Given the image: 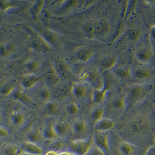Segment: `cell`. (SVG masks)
<instances>
[{
  "instance_id": "1",
  "label": "cell",
  "mask_w": 155,
  "mask_h": 155,
  "mask_svg": "<svg viewBox=\"0 0 155 155\" xmlns=\"http://www.w3.org/2000/svg\"><path fill=\"white\" fill-rule=\"evenodd\" d=\"M92 139L80 140L71 143L68 151L75 155H86L91 147Z\"/></svg>"
},
{
  "instance_id": "2",
  "label": "cell",
  "mask_w": 155,
  "mask_h": 155,
  "mask_svg": "<svg viewBox=\"0 0 155 155\" xmlns=\"http://www.w3.org/2000/svg\"><path fill=\"white\" fill-rule=\"evenodd\" d=\"M22 153L32 155H43V150L38 146L34 142L26 141L22 143L20 147Z\"/></svg>"
},
{
  "instance_id": "3",
  "label": "cell",
  "mask_w": 155,
  "mask_h": 155,
  "mask_svg": "<svg viewBox=\"0 0 155 155\" xmlns=\"http://www.w3.org/2000/svg\"><path fill=\"white\" fill-rule=\"evenodd\" d=\"M114 121L108 119H101L95 125L94 129L98 132H103L109 130L114 127Z\"/></svg>"
},
{
  "instance_id": "4",
  "label": "cell",
  "mask_w": 155,
  "mask_h": 155,
  "mask_svg": "<svg viewBox=\"0 0 155 155\" xmlns=\"http://www.w3.org/2000/svg\"><path fill=\"white\" fill-rule=\"evenodd\" d=\"M71 92L74 97L78 98L84 96L86 93V89L82 85L78 83L74 84L71 88Z\"/></svg>"
},
{
  "instance_id": "5",
  "label": "cell",
  "mask_w": 155,
  "mask_h": 155,
  "mask_svg": "<svg viewBox=\"0 0 155 155\" xmlns=\"http://www.w3.org/2000/svg\"><path fill=\"white\" fill-rule=\"evenodd\" d=\"M2 153L4 155H17L18 153V148L16 145L11 144H5L1 148Z\"/></svg>"
},
{
  "instance_id": "6",
  "label": "cell",
  "mask_w": 155,
  "mask_h": 155,
  "mask_svg": "<svg viewBox=\"0 0 155 155\" xmlns=\"http://www.w3.org/2000/svg\"><path fill=\"white\" fill-rule=\"evenodd\" d=\"M95 142L98 147L108 150V141L107 137L105 135L98 134L95 136Z\"/></svg>"
},
{
  "instance_id": "7",
  "label": "cell",
  "mask_w": 155,
  "mask_h": 155,
  "mask_svg": "<svg viewBox=\"0 0 155 155\" xmlns=\"http://www.w3.org/2000/svg\"><path fill=\"white\" fill-rule=\"evenodd\" d=\"M38 97L45 104L49 102L51 97V92L47 86L41 88L39 91Z\"/></svg>"
},
{
  "instance_id": "8",
  "label": "cell",
  "mask_w": 155,
  "mask_h": 155,
  "mask_svg": "<svg viewBox=\"0 0 155 155\" xmlns=\"http://www.w3.org/2000/svg\"><path fill=\"white\" fill-rule=\"evenodd\" d=\"M54 130L58 136L64 135L67 130L66 124L62 122H58L52 125Z\"/></svg>"
},
{
  "instance_id": "9",
  "label": "cell",
  "mask_w": 155,
  "mask_h": 155,
  "mask_svg": "<svg viewBox=\"0 0 155 155\" xmlns=\"http://www.w3.org/2000/svg\"><path fill=\"white\" fill-rule=\"evenodd\" d=\"M59 108V106L57 103L50 101L45 103L44 107L45 112L50 114H54L57 112Z\"/></svg>"
},
{
  "instance_id": "10",
  "label": "cell",
  "mask_w": 155,
  "mask_h": 155,
  "mask_svg": "<svg viewBox=\"0 0 155 155\" xmlns=\"http://www.w3.org/2000/svg\"><path fill=\"white\" fill-rule=\"evenodd\" d=\"M108 23L105 20H98L96 23L95 32L97 34L101 35L108 30Z\"/></svg>"
},
{
  "instance_id": "11",
  "label": "cell",
  "mask_w": 155,
  "mask_h": 155,
  "mask_svg": "<svg viewBox=\"0 0 155 155\" xmlns=\"http://www.w3.org/2000/svg\"><path fill=\"white\" fill-rule=\"evenodd\" d=\"M106 91H101L95 89L92 94V102L95 104H99L102 102L105 97Z\"/></svg>"
},
{
  "instance_id": "12",
  "label": "cell",
  "mask_w": 155,
  "mask_h": 155,
  "mask_svg": "<svg viewBox=\"0 0 155 155\" xmlns=\"http://www.w3.org/2000/svg\"><path fill=\"white\" fill-rule=\"evenodd\" d=\"M44 137L47 140H51L55 138L57 136L51 126H48L45 128L42 132Z\"/></svg>"
},
{
  "instance_id": "13",
  "label": "cell",
  "mask_w": 155,
  "mask_h": 155,
  "mask_svg": "<svg viewBox=\"0 0 155 155\" xmlns=\"http://www.w3.org/2000/svg\"><path fill=\"white\" fill-rule=\"evenodd\" d=\"M65 110L68 114L74 115L79 112V108L77 104L74 102L68 103L65 107Z\"/></svg>"
},
{
  "instance_id": "14",
  "label": "cell",
  "mask_w": 155,
  "mask_h": 155,
  "mask_svg": "<svg viewBox=\"0 0 155 155\" xmlns=\"http://www.w3.org/2000/svg\"><path fill=\"white\" fill-rule=\"evenodd\" d=\"M39 81L40 79L38 78H32L25 80L22 83V85L25 88L29 89L33 87L39 83Z\"/></svg>"
},
{
  "instance_id": "15",
  "label": "cell",
  "mask_w": 155,
  "mask_h": 155,
  "mask_svg": "<svg viewBox=\"0 0 155 155\" xmlns=\"http://www.w3.org/2000/svg\"><path fill=\"white\" fill-rule=\"evenodd\" d=\"M85 129V124L84 122L81 121H77L73 125V130L76 133L82 132Z\"/></svg>"
},
{
  "instance_id": "16",
  "label": "cell",
  "mask_w": 155,
  "mask_h": 155,
  "mask_svg": "<svg viewBox=\"0 0 155 155\" xmlns=\"http://www.w3.org/2000/svg\"><path fill=\"white\" fill-rule=\"evenodd\" d=\"M96 23L94 21H90L86 23L84 28L85 31L89 35L94 33L95 30Z\"/></svg>"
},
{
  "instance_id": "17",
  "label": "cell",
  "mask_w": 155,
  "mask_h": 155,
  "mask_svg": "<svg viewBox=\"0 0 155 155\" xmlns=\"http://www.w3.org/2000/svg\"><path fill=\"white\" fill-rule=\"evenodd\" d=\"M142 89L139 87H134L132 89L130 92L131 97L133 99H138L142 94Z\"/></svg>"
},
{
  "instance_id": "18",
  "label": "cell",
  "mask_w": 155,
  "mask_h": 155,
  "mask_svg": "<svg viewBox=\"0 0 155 155\" xmlns=\"http://www.w3.org/2000/svg\"><path fill=\"white\" fill-rule=\"evenodd\" d=\"M103 115V112L100 109L94 110L91 113L92 120L96 123L101 120Z\"/></svg>"
},
{
  "instance_id": "19",
  "label": "cell",
  "mask_w": 155,
  "mask_h": 155,
  "mask_svg": "<svg viewBox=\"0 0 155 155\" xmlns=\"http://www.w3.org/2000/svg\"><path fill=\"white\" fill-rule=\"evenodd\" d=\"M24 116L22 114H18L13 116L12 122L15 125L18 126L21 124L24 120Z\"/></svg>"
},
{
  "instance_id": "20",
  "label": "cell",
  "mask_w": 155,
  "mask_h": 155,
  "mask_svg": "<svg viewBox=\"0 0 155 155\" xmlns=\"http://www.w3.org/2000/svg\"><path fill=\"white\" fill-rule=\"evenodd\" d=\"M86 155H105L101 149L97 147H91Z\"/></svg>"
},
{
  "instance_id": "21",
  "label": "cell",
  "mask_w": 155,
  "mask_h": 155,
  "mask_svg": "<svg viewBox=\"0 0 155 155\" xmlns=\"http://www.w3.org/2000/svg\"><path fill=\"white\" fill-rule=\"evenodd\" d=\"M114 64V60L111 58L105 59L102 62V66L105 69L111 68Z\"/></svg>"
},
{
  "instance_id": "22",
  "label": "cell",
  "mask_w": 155,
  "mask_h": 155,
  "mask_svg": "<svg viewBox=\"0 0 155 155\" xmlns=\"http://www.w3.org/2000/svg\"><path fill=\"white\" fill-rule=\"evenodd\" d=\"M112 105L114 108H120L123 106L124 102L123 100L120 99H116L113 101Z\"/></svg>"
},
{
  "instance_id": "23",
  "label": "cell",
  "mask_w": 155,
  "mask_h": 155,
  "mask_svg": "<svg viewBox=\"0 0 155 155\" xmlns=\"http://www.w3.org/2000/svg\"><path fill=\"white\" fill-rule=\"evenodd\" d=\"M148 74L147 71L142 69H138L136 72V76L139 78H145L148 76Z\"/></svg>"
},
{
  "instance_id": "24",
  "label": "cell",
  "mask_w": 155,
  "mask_h": 155,
  "mask_svg": "<svg viewBox=\"0 0 155 155\" xmlns=\"http://www.w3.org/2000/svg\"><path fill=\"white\" fill-rule=\"evenodd\" d=\"M139 36V32L136 30L130 31L128 34V38L131 40H136L138 38Z\"/></svg>"
},
{
  "instance_id": "25",
  "label": "cell",
  "mask_w": 155,
  "mask_h": 155,
  "mask_svg": "<svg viewBox=\"0 0 155 155\" xmlns=\"http://www.w3.org/2000/svg\"><path fill=\"white\" fill-rule=\"evenodd\" d=\"M121 150L125 154H128L132 151V148L129 145L124 144L121 146Z\"/></svg>"
},
{
  "instance_id": "26",
  "label": "cell",
  "mask_w": 155,
  "mask_h": 155,
  "mask_svg": "<svg viewBox=\"0 0 155 155\" xmlns=\"http://www.w3.org/2000/svg\"><path fill=\"white\" fill-rule=\"evenodd\" d=\"M79 58L81 60L83 61H86L87 60L88 56L89 53L85 51H83L79 53Z\"/></svg>"
},
{
  "instance_id": "27",
  "label": "cell",
  "mask_w": 155,
  "mask_h": 155,
  "mask_svg": "<svg viewBox=\"0 0 155 155\" xmlns=\"http://www.w3.org/2000/svg\"><path fill=\"white\" fill-rule=\"evenodd\" d=\"M62 146V144L59 142H55L54 143L52 144L50 146V148L51 150L56 151V150H59Z\"/></svg>"
},
{
  "instance_id": "28",
  "label": "cell",
  "mask_w": 155,
  "mask_h": 155,
  "mask_svg": "<svg viewBox=\"0 0 155 155\" xmlns=\"http://www.w3.org/2000/svg\"><path fill=\"white\" fill-rule=\"evenodd\" d=\"M8 135V131L5 128L0 127V138L5 137Z\"/></svg>"
},
{
  "instance_id": "29",
  "label": "cell",
  "mask_w": 155,
  "mask_h": 155,
  "mask_svg": "<svg viewBox=\"0 0 155 155\" xmlns=\"http://www.w3.org/2000/svg\"><path fill=\"white\" fill-rule=\"evenodd\" d=\"M133 127L134 131H135V132H138L141 130L142 127L136 121L135 123L134 124Z\"/></svg>"
},
{
  "instance_id": "30",
  "label": "cell",
  "mask_w": 155,
  "mask_h": 155,
  "mask_svg": "<svg viewBox=\"0 0 155 155\" xmlns=\"http://www.w3.org/2000/svg\"><path fill=\"white\" fill-rule=\"evenodd\" d=\"M138 56L140 59L142 60H146L148 58V54L146 51H142L139 53Z\"/></svg>"
},
{
  "instance_id": "31",
  "label": "cell",
  "mask_w": 155,
  "mask_h": 155,
  "mask_svg": "<svg viewBox=\"0 0 155 155\" xmlns=\"http://www.w3.org/2000/svg\"><path fill=\"white\" fill-rule=\"evenodd\" d=\"M58 153L56 151L50 150L46 152L45 155H59Z\"/></svg>"
},
{
  "instance_id": "32",
  "label": "cell",
  "mask_w": 155,
  "mask_h": 155,
  "mask_svg": "<svg viewBox=\"0 0 155 155\" xmlns=\"http://www.w3.org/2000/svg\"><path fill=\"white\" fill-rule=\"evenodd\" d=\"M59 155H75L69 151H62L58 153Z\"/></svg>"
},
{
  "instance_id": "33",
  "label": "cell",
  "mask_w": 155,
  "mask_h": 155,
  "mask_svg": "<svg viewBox=\"0 0 155 155\" xmlns=\"http://www.w3.org/2000/svg\"><path fill=\"white\" fill-rule=\"evenodd\" d=\"M1 116H0V121H1Z\"/></svg>"
},
{
  "instance_id": "34",
  "label": "cell",
  "mask_w": 155,
  "mask_h": 155,
  "mask_svg": "<svg viewBox=\"0 0 155 155\" xmlns=\"http://www.w3.org/2000/svg\"></svg>"
}]
</instances>
